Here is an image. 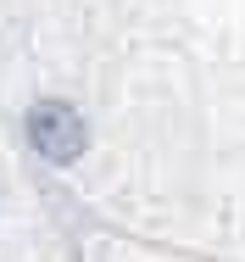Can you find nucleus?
<instances>
[{"label": "nucleus", "mask_w": 245, "mask_h": 262, "mask_svg": "<svg viewBox=\"0 0 245 262\" xmlns=\"http://www.w3.org/2000/svg\"><path fill=\"white\" fill-rule=\"evenodd\" d=\"M28 140H34V151L45 162H78L84 157V145H90V123L73 112L67 101H39L28 112Z\"/></svg>", "instance_id": "1"}]
</instances>
